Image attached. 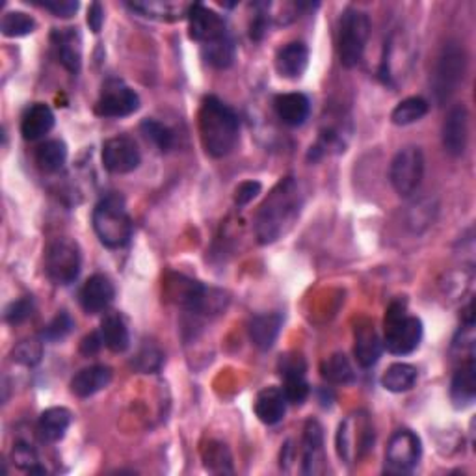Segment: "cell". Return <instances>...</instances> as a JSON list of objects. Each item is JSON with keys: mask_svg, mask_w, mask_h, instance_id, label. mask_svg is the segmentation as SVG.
I'll use <instances>...</instances> for the list:
<instances>
[{"mask_svg": "<svg viewBox=\"0 0 476 476\" xmlns=\"http://www.w3.org/2000/svg\"><path fill=\"white\" fill-rule=\"evenodd\" d=\"M301 196L294 177L281 179L259 207L255 237L261 244H274L287 235L300 216Z\"/></svg>", "mask_w": 476, "mask_h": 476, "instance_id": "1", "label": "cell"}, {"mask_svg": "<svg viewBox=\"0 0 476 476\" xmlns=\"http://www.w3.org/2000/svg\"><path fill=\"white\" fill-rule=\"evenodd\" d=\"M199 137L207 155L223 159L237 147L240 121L235 110L215 95L205 98L199 108Z\"/></svg>", "mask_w": 476, "mask_h": 476, "instance_id": "2", "label": "cell"}, {"mask_svg": "<svg viewBox=\"0 0 476 476\" xmlns=\"http://www.w3.org/2000/svg\"><path fill=\"white\" fill-rule=\"evenodd\" d=\"M93 230L103 246L110 250L123 247L132 237V220L120 196H108L93 208Z\"/></svg>", "mask_w": 476, "mask_h": 476, "instance_id": "3", "label": "cell"}, {"mask_svg": "<svg viewBox=\"0 0 476 476\" xmlns=\"http://www.w3.org/2000/svg\"><path fill=\"white\" fill-rule=\"evenodd\" d=\"M423 339V322L408 315L404 300H394L386 313L384 347L394 355H408L415 352Z\"/></svg>", "mask_w": 476, "mask_h": 476, "instance_id": "4", "label": "cell"}, {"mask_svg": "<svg viewBox=\"0 0 476 476\" xmlns=\"http://www.w3.org/2000/svg\"><path fill=\"white\" fill-rule=\"evenodd\" d=\"M374 445V426L367 411H355L340 423L337 432L339 458L354 465L369 454Z\"/></svg>", "mask_w": 476, "mask_h": 476, "instance_id": "5", "label": "cell"}, {"mask_svg": "<svg viewBox=\"0 0 476 476\" xmlns=\"http://www.w3.org/2000/svg\"><path fill=\"white\" fill-rule=\"evenodd\" d=\"M371 35V19L357 8H347L339 25V59L345 67H355Z\"/></svg>", "mask_w": 476, "mask_h": 476, "instance_id": "6", "label": "cell"}, {"mask_svg": "<svg viewBox=\"0 0 476 476\" xmlns=\"http://www.w3.org/2000/svg\"><path fill=\"white\" fill-rule=\"evenodd\" d=\"M82 255L77 242L67 237L54 238L45 250V274L54 285H69L81 274Z\"/></svg>", "mask_w": 476, "mask_h": 476, "instance_id": "7", "label": "cell"}, {"mask_svg": "<svg viewBox=\"0 0 476 476\" xmlns=\"http://www.w3.org/2000/svg\"><path fill=\"white\" fill-rule=\"evenodd\" d=\"M465 51L460 43H449L443 47L433 71V93L437 103L449 101L458 90L465 74Z\"/></svg>", "mask_w": 476, "mask_h": 476, "instance_id": "8", "label": "cell"}, {"mask_svg": "<svg viewBox=\"0 0 476 476\" xmlns=\"http://www.w3.org/2000/svg\"><path fill=\"white\" fill-rule=\"evenodd\" d=\"M425 176V157L418 147H404L394 155L389 169V181L394 192L402 198H410L421 186Z\"/></svg>", "mask_w": 476, "mask_h": 476, "instance_id": "9", "label": "cell"}, {"mask_svg": "<svg viewBox=\"0 0 476 476\" xmlns=\"http://www.w3.org/2000/svg\"><path fill=\"white\" fill-rule=\"evenodd\" d=\"M140 108L138 93L120 79H110L103 84L95 105V113L101 118H127Z\"/></svg>", "mask_w": 476, "mask_h": 476, "instance_id": "10", "label": "cell"}, {"mask_svg": "<svg viewBox=\"0 0 476 476\" xmlns=\"http://www.w3.org/2000/svg\"><path fill=\"white\" fill-rule=\"evenodd\" d=\"M421 440L411 430H396L386 450V469L387 472L404 474L411 472L418 460H421Z\"/></svg>", "mask_w": 476, "mask_h": 476, "instance_id": "11", "label": "cell"}, {"mask_svg": "<svg viewBox=\"0 0 476 476\" xmlns=\"http://www.w3.org/2000/svg\"><path fill=\"white\" fill-rule=\"evenodd\" d=\"M186 19L190 37H192L194 42H199L201 45L213 43L216 40H222L225 35H230L225 19L203 4L190 6Z\"/></svg>", "mask_w": 476, "mask_h": 476, "instance_id": "12", "label": "cell"}, {"mask_svg": "<svg viewBox=\"0 0 476 476\" xmlns=\"http://www.w3.org/2000/svg\"><path fill=\"white\" fill-rule=\"evenodd\" d=\"M142 162L140 149L127 137H116L105 142L103 145V166L110 174L125 176L135 171Z\"/></svg>", "mask_w": 476, "mask_h": 476, "instance_id": "13", "label": "cell"}, {"mask_svg": "<svg viewBox=\"0 0 476 476\" xmlns=\"http://www.w3.org/2000/svg\"><path fill=\"white\" fill-rule=\"evenodd\" d=\"M469 113L464 105H456L449 110L443 123V147L449 155L462 157L467 147Z\"/></svg>", "mask_w": 476, "mask_h": 476, "instance_id": "14", "label": "cell"}, {"mask_svg": "<svg viewBox=\"0 0 476 476\" xmlns=\"http://www.w3.org/2000/svg\"><path fill=\"white\" fill-rule=\"evenodd\" d=\"M52 47L59 62L73 74L81 71L82 64V40L77 28H64L52 32Z\"/></svg>", "mask_w": 476, "mask_h": 476, "instance_id": "15", "label": "cell"}, {"mask_svg": "<svg viewBox=\"0 0 476 476\" xmlns=\"http://www.w3.org/2000/svg\"><path fill=\"white\" fill-rule=\"evenodd\" d=\"M324 471V430L318 421H308L301 440V472L320 474Z\"/></svg>", "mask_w": 476, "mask_h": 476, "instance_id": "16", "label": "cell"}, {"mask_svg": "<svg viewBox=\"0 0 476 476\" xmlns=\"http://www.w3.org/2000/svg\"><path fill=\"white\" fill-rule=\"evenodd\" d=\"M113 296H116V291H113L112 281L103 274H95L82 285L81 306L88 315H98L110 308Z\"/></svg>", "mask_w": 476, "mask_h": 476, "instance_id": "17", "label": "cell"}, {"mask_svg": "<svg viewBox=\"0 0 476 476\" xmlns=\"http://www.w3.org/2000/svg\"><path fill=\"white\" fill-rule=\"evenodd\" d=\"M309 66V49L306 43L293 42L281 47L276 56V69L285 79H300Z\"/></svg>", "mask_w": 476, "mask_h": 476, "instance_id": "18", "label": "cell"}, {"mask_svg": "<svg viewBox=\"0 0 476 476\" xmlns=\"http://www.w3.org/2000/svg\"><path fill=\"white\" fill-rule=\"evenodd\" d=\"M354 354L357 363L363 369H371L378 363L382 355V340H379L376 330L371 322H359L355 328V347Z\"/></svg>", "mask_w": 476, "mask_h": 476, "instance_id": "19", "label": "cell"}, {"mask_svg": "<svg viewBox=\"0 0 476 476\" xmlns=\"http://www.w3.org/2000/svg\"><path fill=\"white\" fill-rule=\"evenodd\" d=\"M54 127V112L43 103L30 105L21 118V135L28 142L42 140Z\"/></svg>", "mask_w": 476, "mask_h": 476, "instance_id": "20", "label": "cell"}, {"mask_svg": "<svg viewBox=\"0 0 476 476\" xmlns=\"http://www.w3.org/2000/svg\"><path fill=\"white\" fill-rule=\"evenodd\" d=\"M274 110L285 125L300 127L309 118L311 103L303 93H281L274 99Z\"/></svg>", "mask_w": 476, "mask_h": 476, "instance_id": "21", "label": "cell"}, {"mask_svg": "<svg viewBox=\"0 0 476 476\" xmlns=\"http://www.w3.org/2000/svg\"><path fill=\"white\" fill-rule=\"evenodd\" d=\"M112 382V371L106 365H93L82 369L71 379V391L79 398H90L106 389Z\"/></svg>", "mask_w": 476, "mask_h": 476, "instance_id": "22", "label": "cell"}, {"mask_svg": "<svg viewBox=\"0 0 476 476\" xmlns=\"http://www.w3.org/2000/svg\"><path fill=\"white\" fill-rule=\"evenodd\" d=\"M285 411H287V398L277 387H264L259 391L255 398V415L264 425H277L283 421Z\"/></svg>", "mask_w": 476, "mask_h": 476, "instance_id": "23", "label": "cell"}, {"mask_svg": "<svg viewBox=\"0 0 476 476\" xmlns=\"http://www.w3.org/2000/svg\"><path fill=\"white\" fill-rule=\"evenodd\" d=\"M476 394V369L474 359H467L465 363L456 371L452 384H450V398L454 402V408L464 410L472 404Z\"/></svg>", "mask_w": 476, "mask_h": 476, "instance_id": "24", "label": "cell"}, {"mask_svg": "<svg viewBox=\"0 0 476 476\" xmlns=\"http://www.w3.org/2000/svg\"><path fill=\"white\" fill-rule=\"evenodd\" d=\"M283 326L281 313H264L257 315L250 322V339L254 345L261 350H269L279 337Z\"/></svg>", "mask_w": 476, "mask_h": 476, "instance_id": "25", "label": "cell"}, {"mask_svg": "<svg viewBox=\"0 0 476 476\" xmlns=\"http://www.w3.org/2000/svg\"><path fill=\"white\" fill-rule=\"evenodd\" d=\"M71 425V413L66 408L45 410L37 421V432L47 443H59L66 437Z\"/></svg>", "mask_w": 476, "mask_h": 476, "instance_id": "26", "label": "cell"}, {"mask_svg": "<svg viewBox=\"0 0 476 476\" xmlns=\"http://www.w3.org/2000/svg\"><path fill=\"white\" fill-rule=\"evenodd\" d=\"M101 337L105 347L112 352L121 354L129 348L130 345V335L125 320L120 315H108L101 322Z\"/></svg>", "mask_w": 476, "mask_h": 476, "instance_id": "27", "label": "cell"}, {"mask_svg": "<svg viewBox=\"0 0 476 476\" xmlns=\"http://www.w3.org/2000/svg\"><path fill=\"white\" fill-rule=\"evenodd\" d=\"M190 6H192V4L155 3V0H149V3H132V4H127V8H130L132 12L140 13L142 17L159 19V21H177V19L188 15Z\"/></svg>", "mask_w": 476, "mask_h": 476, "instance_id": "28", "label": "cell"}, {"mask_svg": "<svg viewBox=\"0 0 476 476\" xmlns=\"http://www.w3.org/2000/svg\"><path fill=\"white\" fill-rule=\"evenodd\" d=\"M67 160V147L62 140H49L35 151V164L45 174H56Z\"/></svg>", "mask_w": 476, "mask_h": 476, "instance_id": "29", "label": "cell"}, {"mask_svg": "<svg viewBox=\"0 0 476 476\" xmlns=\"http://www.w3.org/2000/svg\"><path fill=\"white\" fill-rule=\"evenodd\" d=\"M201 54L208 66H213L216 69H225L235 62L237 45L231 35H225L222 40L201 45Z\"/></svg>", "mask_w": 476, "mask_h": 476, "instance_id": "30", "label": "cell"}, {"mask_svg": "<svg viewBox=\"0 0 476 476\" xmlns=\"http://www.w3.org/2000/svg\"><path fill=\"white\" fill-rule=\"evenodd\" d=\"M417 378L418 372L413 365L394 363L384 372L382 386L391 393H406L417 384Z\"/></svg>", "mask_w": 476, "mask_h": 476, "instance_id": "31", "label": "cell"}, {"mask_svg": "<svg viewBox=\"0 0 476 476\" xmlns=\"http://www.w3.org/2000/svg\"><path fill=\"white\" fill-rule=\"evenodd\" d=\"M322 376L335 386H347L355 379V372L345 354H333L322 363Z\"/></svg>", "mask_w": 476, "mask_h": 476, "instance_id": "32", "label": "cell"}, {"mask_svg": "<svg viewBox=\"0 0 476 476\" xmlns=\"http://www.w3.org/2000/svg\"><path fill=\"white\" fill-rule=\"evenodd\" d=\"M426 112H428V103L423 98H408L394 106L391 120L398 127H406V125L421 121L426 116Z\"/></svg>", "mask_w": 476, "mask_h": 476, "instance_id": "33", "label": "cell"}, {"mask_svg": "<svg viewBox=\"0 0 476 476\" xmlns=\"http://www.w3.org/2000/svg\"><path fill=\"white\" fill-rule=\"evenodd\" d=\"M0 30L6 37H23L35 30V21L25 12H8L0 21Z\"/></svg>", "mask_w": 476, "mask_h": 476, "instance_id": "34", "label": "cell"}, {"mask_svg": "<svg viewBox=\"0 0 476 476\" xmlns=\"http://www.w3.org/2000/svg\"><path fill=\"white\" fill-rule=\"evenodd\" d=\"M433 215H435V207L432 205L430 199L417 201L408 213V225L411 227V231L415 233L425 231L426 227L433 222Z\"/></svg>", "mask_w": 476, "mask_h": 476, "instance_id": "35", "label": "cell"}, {"mask_svg": "<svg viewBox=\"0 0 476 476\" xmlns=\"http://www.w3.org/2000/svg\"><path fill=\"white\" fill-rule=\"evenodd\" d=\"M142 132L144 137L153 142L160 151H168L174 145V132H171L166 125L159 123L157 120H145L142 123Z\"/></svg>", "mask_w": 476, "mask_h": 476, "instance_id": "36", "label": "cell"}, {"mask_svg": "<svg viewBox=\"0 0 476 476\" xmlns=\"http://www.w3.org/2000/svg\"><path fill=\"white\" fill-rule=\"evenodd\" d=\"M12 460L19 469H25L30 474H34V472L43 474L45 472V469H42L40 462H37L35 450L28 443H21V441L15 443V447L12 450Z\"/></svg>", "mask_w": 476, "mask_h": 476, "instance_id": "37", "label": "cell"}, {"mask_svg": "<svg viewBox=\"0 0 476 476\" xmlns=\"http://www.w3.org/2000/svg\"><path fill=\"white\" fill-rule=\"evenodd\" d=\"M309 384L306 376H293V378H285V387H283V393H285V398H287V402L294 404V406H300L308 400L309 396Z\"/></svg>", "mask_w": 476, "mask_h": 476, "instance_id": "38", "label": "cell"}, {"mask_svg": "<svg viewBox=\"0 0 476 476\" xmlns=\"http://www.w3.org/2000/svg\"><path fill=\"white\" fill-rule=\"evenodd\" d=\"M164 363V355L162 352L153 347V345H145L135 357V367L140 371V372H145V374H151V372H157L160 371Z\"/></svg>", "mask_w": 476, "mask_h": 476, "instance_id": "39", "label": "cell"}, {"mask_svg": "<svg viewBox=\"0 0 476 476\" xmlns=\"http://www.w3.org/2000/svg\"><path fill=\"white\" fill-rule=\"evenodd\" d=\"M42 354H43L42 342L25 340L21 342V345H17V348L13 350V361H17V363H21V365L32 367L35 363H40Z\"/></svg>", "mask_w": 476, "mask_h": 476, "instance_id": "40", "label": "cell"}, {"mask_svg": "<svg viewBox=\"0 0 476 476\" xmlns=\"http://www.w3.org/2000/svg\"><path fill=\"white\" fill-rule=\"evenodd\" d=\"M277 371L281 378H293V376H306L308 363L300 354H285L279 357Z\"/></svg>", "mask_w": 476, "mask_h": 476, "instance_id": "41", "label": "cell"}, {"mask_svg": "<svg viewBox=\"0 0 476 476\" xmlns=\"http://www.w3.org/2000/svg\"><path fill=\"white\" fill-rule=\"evenodd\" d=\"M71 330H73V320H71V316H69L66 311H62V313L56 315V316L52 318V322H51L49 326L45 328V332H43V339L52 340V342L62 340L64 337L69 335Z\"/></svg>", "mask_w": 476, "mask_h": 476, "instance_id": "42", "label": "cell"}, {"mask_svg": "<svg viewBox=\"0 0 476 476\" xmlns=\"http://www.w3.org/2000/svg\"><path fill=\"white\" fill-rule=\"evenodd\" d=\"M37 6H42L54 13L56 17H73L79 12V3L77 0H42V3H35Z\"/></svg>", "mask_w": 476, "mask_h": 476, "instance_id": "43", "label": "cell"}, {"mask_svg": "<svg viewBox=\"0 0 476 476\" xmlns=\"http://www.w3.org/2000/svg\"><path fill=\"white\" fill-rule=\"evenodd\" d=\"M261 194V183L259 181H244L235 190V203L238 207H244L252 203Z\"/></svg>", "mask_w": 476, "mask_h": 476, "instance_id": "44", "label": "cell"}, {"mask_svg": "<svg viewBox=\"0 0 476 476\" xmlns=\"http://www.w3.org/2000/svg\"><path fill=\"white\" fill-rule=\"evenodd\" d=\"M32 315V300H17L6 309V320L10 324H21Z\"/></svg>", "mask_w": 476, "mask_h": 476, "instance_id": "45", "label": "cell"}, {"mask_svg": "<svg viewBox=\"0 0 476 476\" xmlns=\"http://www.w3.org/2000/svg\"><path fill=\"white\" fill-rule=\"evenodd\" d=\"M105 23V10L99 3H93L88 10V27L93 34H99Z\"/></svg>", "mask_w": 476, "mask_h": 476, "instance_id": "46", "label": "cell"}, {"mask_svg": "<svg viewBox=\"0 0 476 476\" xmlns=\"http://www.w3.org/2000/svg\"><path fill=\"white\" fill-rule=\"evenodd\" d=\"M103 345H105V342H103L101 333H91V335H88V337L82 340L81 352H82L84 355H93V354H98V352L101 350Z\"/></svg>", "mask_w": 476, "mask_h": 476, "instance_id": "47", "label": "cell"}]
</instances>
